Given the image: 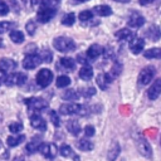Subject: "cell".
Returning <instances> with one entry per match:
<instances>
[{
    "label": "cell",
    "instance_id": "cell-1",
    "mask_svg": "<svg viewBox=\"0 0 161 161\" xmlns=\"http://www.w3.org/2000/svg\"><path fill=\"white\" fill-rule=\"evenodd\" d=\"M88 107L84 106V104H79V103H65V104H62L59 107V113L62 114H68V116H72V114H77V116H87L88 114Z\"/></svg>",
    "mask_w": 161,
    "mask_h": 161
},
{
    "label": "cell",
    "instance_id": "cell-2",
    "mask_svg": "<svg viewBox=\"0 0 161 161\" xmlns=\"http://www.w3.org/2000/svg\"><path fill=\"white\" fill-rule=\"evenodd\" d=\"M53 47L62 53H68L75 49V43L68 36H58L53 40Z\"/></svg>",
    "mask_w": 161,
    "mask_h": 161
},
{
    "label": "cell",
    "instance_id": "cell-3",
    "mask_svg": "<svg viewBox=\"0 0 161 161\" xmlns=\"http://www.w3.org/2000/svg\"><path fill=\"white\" fill-rule=\"evenodd\" d=\"M24 103L26 104L29 111H34V112H40V111L48 108V102L44 101L43 98H39V97L26 98V99H24Z\"/></svg>",
    "mask_w": 161,
    "mask_h": 161
},
{
    "label": "cell",
    "instance_id": "cell-4",
    "mask_svg": "<svg viewBox=\"0 0 161 161\" xmlns=\"http://www.w3.org/2000/svg\"><path fill=\"white\" fill-rule=\"evenodd\" d=\"M52 80H53V73H52V70L48 69V68L40 69V70L38 72V74H36V78H35L36 84H38L39 87H42V88L48 87V86L52 83Z\"/></svg>",
    "mask_w": 161,
    "mask_h": 161
},
{
    "label": "cell",
    "instance_id": "cell-5",
    "mask_svg": "<svg viewBox=\"0 0 161 161\" xmlns=\"http://www.w3.org/2000/svg\"><path fill=\"white\" fill-rule=\"evenodd\" d=\"M155 74H156V69H155V67H152V65L145 67V68L140 72L137 80H138V83H140L141 86H146V84H148L151 80H153Z\"/></svg>",
    "mask_w": 161,
    "mask_h": 161
},
{
    "label": "cell",
    "instance_id": "cell-6",
    "mask_svg": "<svg viewBox=\"0 0 161 161\" xmlns=\"http://www.w3.org/2000/svg\"><path fill=\"white\" fill-rule=\"evenodd\" d=\"M28 79V75L23 72H16L6 75L5 78V84L8 86H23Z\"/></svg>",
    "mask_w": 161,
    "mask_h": 161
},
{
    "label": "cell",
    "instance_id": "cell-7",
    "mask_svg": "<svg viewBox=\"0 0 161 161\" xmlns=\"http://www.w3.org/2000/svg\"><path fill=\"white\" fill-rule=\"evenodd\" d=\"M57 14V9H50V8H40L36 11V20L39 23H49Z\"/></svg>",
    "mask_w": 161,
    "mask_h": 161
},
{
    "label": "cell",
    "instance_id": "cell-8",
    "mask_svg": "<svg viewBox=\"0 0 161 161\" xmlns=\"http://www.w3.org/2000/svg\"><path fill=\"white\" fill-rule=\"evenodd\" d=\"M42 63V59H40V55L39 54H35V53H29L24 57L23 59V67L25 69H34L36 68L39 64Z\"/></svg>",
    "mask_w": 161,
    "mask_h": 161
},
{
    "label": "cell",
    "instance_id": "cell-9",
    "mask_svg": "<svg viewBox=\"0 0 161 161\" xmlns=\"http://www.w3.org/2000/svg\"><path fill=\"white\" fill-rule=\"evenodd\" d=\"M39 151L47 158H54L55 155H57V152H58V148H57L55 143H52V142H42L40 146H39Z\"/></svg>",
    "mask_w": 161,
    "mask_h": 161
},
{
    "label": "cell",
    "instance_id": "cell-10",
    "mask_svg": "<svg viewBox=\"0 0 161 161\" xmlns=\"http://www.w3.org/2000/svg\"><path fill=\"white\" fill-rule=\"evenodd\" d=\"M145 21H146L145 18H143L138 11L133 10V11L130 14V16H128L127 24H128V26H131V28L138 29V28H141V26L145 24Z\"/></svg>",
    "mask_w": 161,
    "mask_h": 161
},
{
    "label": "cell",
    "instance_id": "cell-11",
    "mask_svg": "<svg viewBox=\"0 0 161 161\" xmlns=\"http://www.w3.org/2000/svg\"><path fill=\"white\" fill-rule=\"evenodd\" d=\"M137 150L138 152L143 156V157H147L150 158L152 156V148H151V145L148 143V141L146 138H142L140 137L137 140Z\"/></svg>",
    "mask_w": 161,
    "mask_h": 161
},
{
    "label": "cell",
    "instance_id": "cell-12",
    "mask_svg": "<svg viewBox=\"0 0 161 161\" xmlns=\"http://www.w3.org/2000/svg\"><path fill=\"white\" fill-rule=\"evenodd\" d=\"M160 94H161V78H157L153 80V83L147 89V97L148 99L155 101L160 97Z\"/></svg>",
    "mask_w": 161,
    "mask_h": 161
},
{
    "label": "cell",
    "instance_id": "cell-13",
    "mask_svg": "<svg viewBox=\"0 0 161 161\" xmlns=\"http://www.w3.org/2000/svg\"><path fill=\"white\" fill-rule=\"evenodd\" d=\"M145 36L147 39H150L151 42H157L161 38V28L156 24L150 25L146 30H145Z\"/></svg>",
    "mask_w": 161,
    "mask_h": 161
},
{
    "label": "cell",
    "instance_id": "cell-14",
    "mask_svg": "<svg viewBox=\"0 0 161 161\" xmlns=\"http://www.w3.org/2000/svg\"><path fill=\"white\" fill-rule=\"evenodd\" d=\"M30 125H31L33 128L39 130V131H45L47 130V122H45V119L40 114H38V113H34V114L30 116Z\"/></svg>",
    "mask_w": 161,
    "mask_h": 161
},
{
    "label": "cell",
    "instance_id": "cell-15",
    "mask_svg": "<svg viewBox=\"0 0 161 161\" xmlns=\"http://www.w3.org/2000/svg\"><path fill=\"white\" fill-rule=\"evenodd\" d=\"M128 47H130V50H131L133 54H140V53L143 50V48H145V40H143L142 38L135 36V38H132V39L130 40Z\"/></svg>",
    "mask_w": 161,
    "mask_h": 161
},
{
    "label": "cell",
    "instance_id": "cell-16",
    "mask_svg": "<svg viewBox=\"0 0 161 161\" xmlns=\"http://www.w3.org/2000/svg\"><path fill=\"white\" fill-rule=\"evenodd\" d=\"M112 80H113V78L109 75V73H99L97 75V84L103 91L108 88V86L112 83Z\"/></svg>",
    "mask_w": 161,
    "mask_h": 161
},
{
    "label": "cell",
    "instance_id": "cell-17",
    "mask_svg": "<svg viewBox=\"0 0 161 161\" xmlns=\"http://www.w3.org/2000/svg\"><path fill=\"white\" fill-rule=\"evenodd\" d=\"M119 152H121L119 143L117 141H112V143H111V146H109V148L107 151V160L108 161H116V158L118 157Z\"/></svg>",
    "mask_w": 161,
    "mask_h": 161
},
{
    "label": "cell",
    "instance_id": "cell-18",
    "mask_svg": "<svg viewBox=\"0 0 161 161\" xmlns=\"http://www.w3.org/2000/svg\"><path fill=\"white\" fill-rule=\"evenodd\" d=\"M102 53H103V48H102L99 44H92V45L88 48L86 55H87L88 59L94 60V59H97Z\"/></svg>",
    "mask_w": 161,
    "mask_h": 161
},
{
    "label": "cell",
    "instance_id": "cell-19",
    "mask_svg": "<svg viewBox=\"0 0 161 161\" xmlns=\"http://www.w3.org/2000/svg\"><path fill=\"white\" fill-rule=\"evenodd\" d=\"M16 68V62L10 58H1L0 59V70L4 73L11 72Z\"/></svg>",
    "mask_w": 161,
    "mask_h": 161
},
{
    "label": "cell",
    "instance_id": "cell-20",
    "mask_svg": "<svg viewBox=\"0 0 161 161\" xmlns=\"http://www.w3.org/2000/svg\"><path fill=\"white\" fill-rule=\"evenodd\" d=\"M114 36L117 39H119V40H131L132 38L136 36V34L132 30L127 29V28H122V29H119V30H117L114 33Z\"/></svg>",
    "mask_w": 161,
    "mask_h": 161
},
{
    "label": "cell",
    "instance_id": "cell-21",
    "mask_svg": "<svg viewBox=\"0 0 161 161\" xmlns=\"http://www.w3.org/2000/svg\"><path fill=\"white\" fill-rule=\"evenodd\" d=\"M93 14L98 16H109L112 15V8L108 5H97L93 8Z\"/></svg>",
    "mask_w": 161,
    "mask_h": 161
},
{
    "label": "cell",
    "instance_id": "cell-22",
    "mask_svg": "<svg viewBox=\"0 0 161 161\" xmlns=\"http://www.w3.org/2000/svg\"><path fill=\"white\" fill-rule=\"evenodd\" d=\"M67 130L73 135V136H78L80 133V125L78 123V121L75 119H69L67 122Z\"/></svg>",
    "mask_w": 161,
    "mask_h": 161
},
{
    "label": "cell",
    "instance_id": "cell-23",
    "mask_svg": "<svg viewBox=\"0 0 161 161\" xmlns=\"http://www.w3.org/2000/svg\"><path fill=\"white\" fill-rule=\"evenodd\" d=\"M147 59H161V48H150L143 53Z\"/></svg>",
    "mask_w": 161,
    "mask_h": 161
},
{
    "label": "cell",
    "instance_id": "cell-24",
    "mask_svg": "<svg viewBox=\"0 0 161 161\" xmlns=\"http://www.w3.org/2000/svg\"><path fill=\"white\" fill-rule=\"evenodd\" d=\"M77 147H78L80 151H92V150H93V147H94V143H93L91 140L82 138V140H79V141H78Z\"/></svg>",
    "mask_w": 161,
    "mask_h": 161
},
{
    "label": "cell",
    "instance_id": "cell-25",
    "mask_svg": "<svg viewBox=\"0 0 161 161\" xmlns=\"http://www.w3.org/2000/svg\"><path fill=\"white\" fill-rule=\"evenodd\" d=\"M79 77L83 79V80H89L92 77H93V69L87 64V65H83L79 70Z\"/></svg>",
    "mask_w": 161,
    "mask_h": 161
},
{
    "label": "cell",
    "instance_id": "cell-26",
    "mask_svg": "<svg viewBox=\"0 0 161 161\" xmlns=\"http://www.w3.org/2000/svg\"><path fill=\"white\" fill-rule=\"evenodd\" d=\"M24 140H25V136H24V135H19V136H9L8 140H6V143H8L9 147H15V146H19Z\"/></svg>",
    "mask_w": 161,
    "mask_h": 161
},
{
    "label": "cell",
    "instance_id": "cell-27",
    "mask_svg": "<svg viewBox=\"0 0 161 161\" xmlns=\"http://www.w3.org/2000/svg\"><path fill=\"white\" fill-rule=\"evenodd\" d=\"M60 64H62L63 68H65V69H68V70H73V69L75 68V60H74L73 58H70V57H64V58H62V59H60Z\"/></svg>",
    "mask_w": 161,
    "mask_h": 161
},
{
    "label": "cell",
    "instance_id": "cell-28",
    "mask_svg": "<svg viewBox=\"0 0 161 161\" xmlns=\"http://www.w3.org/2000/svg\"><path fill=\"white\" fill-rule=\"evenodd\" d=\"M9 35H10V39L13 40V43L20 44L24 42V33L20 30H11Z\"/></svg>",
    "mask_w": 161,
    "mask_h": 161
},
{
    "label": "cell",
    "instance_id": "cell-29",
    "mask_svg": "<svg viewBox=\"0 0 161 161\" xmlns=\"http://www.w3.org/2000/svg\"><path fill=\"white\" fill-rule=\"evenodd\" d=\"M70 84V78L68 75H59L55 80V86L58 88H65Z\"/></svg>",
    "mask_w": 161,
    "mask_h": 161
},
{
    "label": "cell",
    "instance_id": "cell-30",
    "mask_svg": "<svg viewBox=\"0 0 161 161\" xmlns=\"http://www.w3.org/2000/svg\"><path fill=\"white\" fill-rule=\"evenodd\" d=\"M75 23V14L74 13H68L62 18V24L65 26H72Z\"/></svg>",
    "mask_w": 161,
    "mask_h": 161
},
{
    "label": "cell",
    "instance_id": "cell-31",
    "mask_svg": "<svg viewBox=\"0 0 161 161\" xmlns=\"http://www.w3.org/2000/svg\"><path fill=\"white\" fill-rule=\"evenodd\" d=\"M59 153L63 156V157H73L74 156V152L72 150V147L69 145H65L63 143L60 147H59Z\"/></svg>",
    "mask_w": 161,
    "mask_h": 161
},
{
    "label": "cell",
    "instance_id": "cell-32",
    "mask_svg": "<svg viewBox=\"0 0 161 161\" xmlns=\"http://www.w3.org/2000/svg\"><path fill=\"white\" fill-rule=\"evenodd\" d=\"M62 97L64 99H67V101H77L79 98V93L77 91H74V89H68L62 94Z\"/></svg>",
    "mask_w": 161,
    "mask_h": 161
},
{
    "label": "cell",
    "instance_id": "cell-33",
    "mask_svg": "<svg viewBox=\"0 0 161 161\" xmlns=\"http://www.w3.org/2000/svg\"><path fill=\"white\" fill-rule=\"evenodd\" d=\"M40 143H42V142H38V141H31V142L26 143V146H25V151H26L29 155H31V153L39 151V146H40Z\"/></svg>",
    "mask_w": 161,
    "mask_h": 161
},
{
    "label": "cell",
    "instance_id": "cell-34",
    "mask_svg": "<svg viewBox=\"0 0 161 161\" xmlns=\"http://www.w3.org/2000/svg\"><path fill=\"white\" fill-rule=\"evenodd\" d=\"M121 70H122V64H121L118 60H116L114 64H113L112 68H111L109 75H111L112 78H116V77H118V75L121 74Z\"/></svg>",
    "mask_w": 161,
    "mask_h": 161
},
{
    "label": "cell",
    "instance_id": "cell-35",
    "mask_svg": "<svg viewBox=\"0 0 161 161\" xmlns=\"http://www.w3.org/2000/svg\"><path fill=\"white\" fill-rule=\"evenodd\" d=\"M62 0H42V6L43 8H50V9H57L59 6Z\"/></svg>",
    "mask_w": 161,
    "mask_h": 161
},
{
    "label": "cell",
    "instance_id": "cell-36",
    "mask_svg": "<svg viewBox=\"0 0 161 161\" xmlns=\"http://www.w3.org/2000/svg\"><path fill=\"white\" fill-rule=\"evenodd\" d=\"M79 20L82 21V23H87V21H89V20H92V18H93V11L92 10H84V11H82V13H79Z\"/></svg>",
    "mask_w": 161,
    "mask_h": 161
},
{
    "label": "cell",
    "instance_id": "cell-37",
    "mask_svg": "<svg viewBox=\"0 0 161 161\" xmlns=\"http://www.w3.org/2000/svg\"><path fill=\"white\" fill-rule=\"evenodd\" d=\"M39 55H40L42 62H45V63H50L52 59H53V54H52V52L49 49H43Z\"/></svg>",
    "mask_w": 161,
    "mask_h": 161
},
{
    "label": "cell",
    "instance_id": "cell-38",
    "mask_svg": "<svg viewBox=\"0 0 161 161\" xmlns=\"http://www.w3.org/2000/svg\"><path fill=\"white\" fill-rule=\"evenodd\" d=\"M9 131L11 133H19L20 131H23V123L21 122H13L9 125Z\"/></svg>",
    "mask_w": 161,
    "mask_h": 161
},
{
    "label": "cell",
    "instance_id": "cell-39",
    "mask_svg": "<svg viewBox=\"0 0 161 161\" xmlns=\"http://www.w3.org/2000/svg\"><path fill=\"white\" fill-rule=\"evenodd\" d=\"M15 26V23H10V21H0V34L13 29Z\"/></svg>",
    "mask_w": 161,
    "mask_h": 161
},
{
    "label": "cell",
    "instance_id": "cell-40",
    "mask_svg": "<svg viewBox=\"0 0 161 161\" xmlns=\"http://www.w3.org/2000/svg\"><path fill=\"white\" fill-rule=\"evenodd\" d=\"M25 29H26V31H28L29 35H34V34H35V30H36V24H35V21H34V20H29V21L26 23V25H25Z\"/></svg>",
    "mask_w": 161,
    "mask_h": 161
},
{
    "label": "cell",
    "instance_id": "cell-41",
    "mask_svg": "<svg viewBox=\"0 0 161 161\" xmlns=\"http://www.w3.org/2000/svg\"><path fill=\"white\" fill-rule=\"evenodd\" d=\"M49 117H50V121L53 122V125L55 127H59L60 126V119H59V116H58V113L55 111H50L49 112Z\"/></svg>",
    "mask_w": 161,
    "mask_h": 161
},
{
    "label": "cell",
    "instance_id": "cell-42",
    "mask_svg": "<svg viewBox=\"0 0 161 161\" xmlns=\"http://www.w3.org/2000/svg\"><path fill=\"white\" fill-rule=\"evenodd\" d=\"M9 5L4 1V0H0V15L4 16V15H8L9 14Z\"/></svg>",
    "mask_w": 161,
    "mask_h": 161
},
{
    "label": "cell",
    "instance_id": "cell-43",
    "mask_svg": "<svg viewBox=\"0 0 161 161\" xmlns=\"http://www.w3.org/2000/svg\"><path fill=\"white\" fill-rule=\"evenodd\" d=\"M94 133H96V130H94L93 126L88 125V126L84 127V135H86L87 137H92V136H94Z\"/></svg>",
    "mask_w": 161,
    "mask_h": 161
},
{
    "label": "cell",
    "instance_id": "cell-44",
    "mask_svg": "<svg viewBox=\"0 0 161 161\" xmlns=\"http://www.w3.org/2000/svg\"><path fill=\"white\" fill-rule=\"evenodd\" d=\"M82 94H83L86 98H89V97H92V96L96 94V88L89 87V88H87L86 91H82Z\"/></svg>",
    "mask_w": 161,
    "mask_h": 161
},
{
    "label": "cell",
    "instance_id": "cell-45",
    "mask_svg": "<svg viewBox=\"0 0 161 161\" xmlns=\"http://www.w3.org/2000/svg\"><path fill=\"white\" fill-rule=\"evenodd\" d=\"M113 54H114V52H113V49L111 47L103 48V55H104V58H112Z\"/></svg>",
    "mask_w": 161,
    "mask_h": 161
},
{
    "label": "cell",
    "instance_id": "cell-46",
    "mask_svg": "<svg viewBox=\"0 0 161 161\" xmlns=\"http://www.w3.org/2000/svg\"><path fill=\"white\" fill-rule=\"evenodd\" d=\"M77 60H79L82 64H84V65H87V63H88V60H87V58H84L82 54H78L77 55Z\"/></svg>",
    "mask_w": 161,
    "mask_h": 161
},
{
    "label": "cell",
    "instance_id": "cell-47",
    "mask_svg": "<svg viewBox=\"0 0 161 161\" xmlns=\"http://www.w3.org/2000/svg\"><path fill=\"white\" fill-rule=\"evenodd\" d=\"M155 0H138V3H140V5H142V6H146V5H150V4H152Z\"/></svg>",
    "mask_w": 161,
    "mask_h": 161
},
{
    "label": "cell",
    "instance_id": "cell-48",
    "mask_svg": "<svg viewBox=\"0 0 161 161\" xmlns=\"http://www.w3.org/2000/svg\"><path fill=\"white\" fill-rule=\"evenodd\" d=\"M5 78H6V74L0 70V86H1L3 83H5Z\"/></svg>",
    "mask_w": 161,
    "mask_h": 161
},
{
    "label": "cell",
    "instance_id": "cell-49",
    "mask_svg": "<svg viewBox=\"0 0 161 161\" xmlns=\"http://www.w3.org/2000/svg\"><path fill=\"white\" fill-rule=\"evenodd\" d=\"M30 3H31V6H35V5H39L42 0H30Z\"/></svg>",
    "mask_w": 161,
    "mask_h": 161
},
{
    "label": "cell",
    "instance_id": "cell-50",
    "mask_svg": "<svg viewBox=\"0 0 161 161\" xmlns=\"http://www.w3.org/2000/svg\"><path fill=\"white\" fill-rule=\"evenodd\" d=\"M74 3H86V1H89V0H73Z\"/></svg>",
    "mask_w": 161,
    "mask_h": 161
},
{
    "label": "cell",
    "instance_id": "cell-51",
    "mask_svg": "<svg viewBox=\"0 0 161 161\" xmlns=\"http://www.w3.org/2000/svg\"><path fill=\"white\" fill-rule=\"evenodd\" d=\"M14 161H24V160H23V157H15Z\"/></svg>",
    "mask_w": 161,
    "mask_h": 161
},
{
    "label": "cell",
    "instance_id": "cell-52",
    "mask_svg": "<svg viewBox=\"0 0 161 161\" xmlns=\"http://www.w3.org/2000/svg\"><path fill=\"white\" fill-rule=\"evenodd\" d=\"M114 1H118V3H130V0H114Z\"/></svg>",
    "mask_w": 161,
    "mask_h": 161
},
{
    "label": "cell",
    "instance_id": "cell-53",
    "mask_svg": "<svg viewBox=\"0 0 161 161\" xmlns=\"http://www.w3.org/2000/svg\"><path fill=\"white\" fill-rule=\"evenodd\" d=\"M3 39H0V47H3V42H1Z\"/></svg>",
    "mask_w": 161,
    "mask_h": 161
},
{
    "label": "cell",
    "instance_id": "cell-54",
    "mask_svg": "<svg viewBox=\"0 0 161 161\" xmlns=\"http://www.w3.org/2000/svg\"><path fill=\"white\" fill-rule=\"evenodd\" d=\"M160 143H161V140H160Z\"/></svg>",
    "mask_w": 161,
    "mask_h": 161
}]
</instances>
